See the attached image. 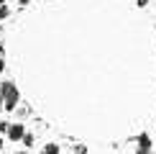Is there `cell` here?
<instances>
[{
    "label": "cell",
    "mask_w": 156,
    "mask_h": 154,
    "mask_svg": "<svg viewBox=\"0 0 156 154\" xmlns=\"http://www.w3.org/2000/svg\"><path fill=\"white\" fill-rule=\"evenodd\" d=\"M0 98L5 100V111H16L18 108V103H21V93H18V87H16V82H0Z\"/></svg>",
    "instance_id": "6da1fadb"
},
{
    "label": "cell",
    "mask_w": 156,
    "mask_h": 154,
    "mask_svg": "<svg viewBox=\"0 0 156 154\" xmlns=\"http://www.w3.org/2000/svg\"><path fill=\"white\" fill-rule=\"evenodd\" d=\"M26 123H21V121H10V128H8V141H23L26 136Z\"/></svg>",
    "instance_id": "7a4b0ae2"
},
{
    "label": "cell",
    "mask_w": 156,
    "mask_h": 154,
    "mask_svg": "<svg viewBox=\"0 0 156 154\" xmlns=\"http://www.w3.org/2000/svg\"><path fill=\"white\" fill-rule=\"evenodd\" d=\"M38 154H62V146L56 144V141H46V144L41 146V152Z\"/></svg>",
    "instance_id": "3957f363"
},
{
    "label": "cell",
    "mask_w": 156,
    "mask_h": 154,
    "mask_svg": "<svg viewBox=\"0 0 156 154\" xmlns=\"http://www.w3.org/2000/svg\"><path fill=\"white\" fill-rule=\"evenodd\" d=\"M34 141H36V136H34V134H26V136H23V141H21V144H26V149H28V146H34Z\"/></svg>",
    "instance_id": "277c9868"
},
{
    "label": "cell",
    "mask_w": 156,
    "mask_h": 154,
    "mask_svg": "<svg viewBox=\"0 0 156 154\" xmlns=\"http://www.w3.org/2000/svg\"><path fill=\"white\" fill-rule=\"evenodd\" d=\"M8 128H10V121H0V134L8 139Z\"/></svg>",
    "instance_id": "5b68a950"
},
{
    "label": "cell",
    "mask_w": 156,
    "mask_h": 154,
    "mask_svg": "<svg viewBox=\"0 0 156 154\" xmlns=\"http://www.w3.org/2000/svg\"><path fill=\"white\" fill-rule=\"evenodd\" d=\"M16 113H18V118H26V116H28V108L18 105V108H16Z\"/></svg>",
    "instance_id": "8992f818"
},
{
    "label": "cell",
    "mask_w": 156,
    "mask_h": 154,
    "mask_svg": "<svg viewBox=\"0 0 156 154\" xmlns=\"http://www.w3.org/2000/svg\"><path fill=\"white\" fill-rule=\"evenodd\" d=\"M10 16V10H8V5H0V18H8Z\"/></svg>",
    "instance_id": "52a82bcc"
},
{
    "label": "cell",
    "mask_w": 156,
    "mask_h": 154,
    "mask_svg": "<svg viewBox=\"0 0 156 154\" xmlns=\"http://www.w3.org/2000/svg\"><path fill=\"white\" fill-rule=\"evenodd\" d=\"M74 154H87V146H82V144H77V146H74Z\"/></svg>",
    "instance_id": "ba28073f"
},
{
    "label": "cell",
    "mask_w": 156,
    "mask_h": 154,
    "mask_svg": "<svg viewBox=\"0 0 156 154\" xmlns=\"http://www.w3.org/2000/svg\"><path fill=\"white\" fill-rule=\"evenodd\" d=\"M3 146H5V136L0 134V152H3Z\"/></svg>",
    "instance_id": "9c48e42d"
},
{
    "label": "cell",
    "mask_w": 156,
    "mask_h": 154,
    "mask_svg": "<svg viewBox=\"0 0 156 154\" xmlns=\"http://www.w3.org/2000/svg\"><path fill=\"white\" fill-rule=\"evenodd\" d=\"M146 3L148 0H138V8H146Z\"/></svg>",
    "instance_id": "30bf717a"
},
{
    "label": "cell",
    "mask_w": 156,
    "mask_h": 154,
    "mask_svg": "<svg viewBox=\"0 0 156 154\" xmlns=\"http://www.w3.org/2000/svg\"><path fill=\"white\" fill-rule=\"evenodd\" d=\"M3 111H5V100L0 98V113H3Z\"/></svg>",
    "instance_id": "8fae6325"
},
{
    "label": "cell",
    "mask_w": 156,
    "mask_h": 154,
    "mask_svg": "<svg viewBox=\"0 0 156 154\" xmlns=\"http://www.w3.org/2000/svg\"><path fill=\"white\" fill-rule=\"evenodd\" d=\"M3 69H5V62H3V59H0V72H3Z\"/></svg>",
    "instance_id": "7c38bea8"
},
{
    "label": "cell",
    "mask_w": 156,
    "mask_h": 154,
    "mask_svg": "<svg viewBox=\"0 0 156 154\" xmlns=\"http://www.w3.org/2000/svg\"><path fill=\"white\" fill-rule=\"evenodd\" d=\"M13 154H26V152H13Z\"/></svg>",
    "instance_id": "4fadbf2b"
},
{
    "label": "cell",
    "mask_w": 156,
    "mask_h": 154,
    "mask_svg": "<svg viewBox=\"0 0 156 154\" xmlns=\"http://www.w3.org/2000/svg\"><path fill=\"white\" fill-rule=\"evenodd\" d=\"M0 5H5V0H0Z\"/></svg>",
    "instance_id": "5bb4252c"
}]
</instances>
